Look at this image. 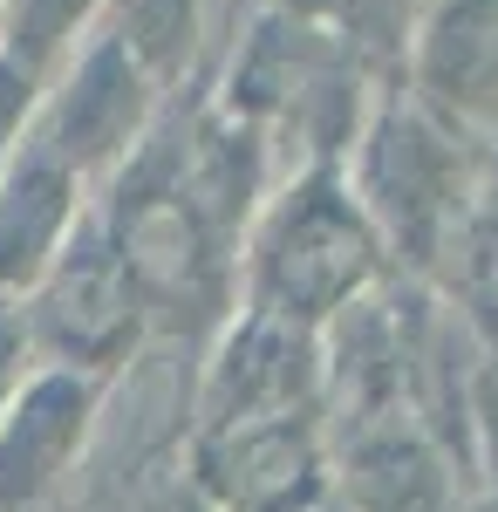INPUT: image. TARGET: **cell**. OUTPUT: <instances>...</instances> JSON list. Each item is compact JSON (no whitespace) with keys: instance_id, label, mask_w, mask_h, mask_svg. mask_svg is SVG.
Returning <instances> with one entry per match:
<instances>
[{"instance_id":"cell-1","label":"cell","mask_w":498,"mask_h":512,"mask_svg":"<svg viewBox=\"0 0 498 512\" xmlns=\"http://www.w3.org/2000/svg\"><path fill=\"white\" fill-rule=\"evenodd\" d=\"M76 410H82V396L69 390V383H41V390L14 410V431L0 444V499H7V506L28 499L41 478L55 472L62 444L76 431Z\"/></svg>"}]
</instances>
